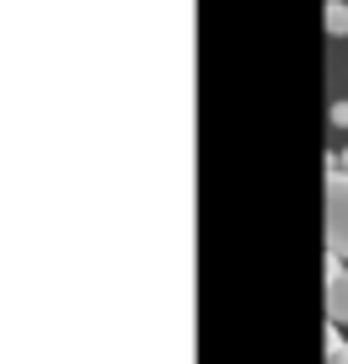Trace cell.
Listing matches in <instances>:
<instances>
[{
	"instance_id": "4",
	"label": "cell",
	"mask_w": 348,
	"mask_h": 364,
	"mask_svg": "<svg viewBox=\"0 0 348 364\" xmlns=\"http://www.w3.org/2000/svg\"><path fill=\"white\" fill-rule=\"evenodd\" d=\"M327 364H348V343L337 338V332L327 338Z\"/></svg>"
},
{
	"instance_id": "3",
	"label": "cell",
	"mask_w": 348,
	"mask_h": 364,
	"mask_svg": "<svg viewBox=\"0 0 348 364\" xmlns=\"http://www.w3.org/2000/svg\"><path fill=\"white\" fill-rule=\"evenodd\" d=\"M327 33H332V38L348 33V6H343V0H327Z\"/></svg>"
},
{
	"instance_id": "2",
	"label": "cell",
	"mask_w": 348,
	"mask_h": 364,
	"mask_svg": "<svg viewBox=\"0 0 348 364\" xmlns=\"http://www.w3.org/2000/svg\"><path fill=\"white\" fill-rule=\"evenodd\" d=\"M327 316L332 327H348V268L337 257H327Z\"/></svg>"
},
{
	"instance_id": "5",
	"label": "cell",
	"mask_w": 348,
	"mask_h": 364,
	"mask_svg": "<svg viewBox=\"0 0 348 364\" xmlns=\"http://www.w3.org/2000/svg\"><path fill=\"white\" fill-rule=\"evenodd\" d=\"M332 124H337V129H348V102H332Z\"/></svg>"
},
{
	"instance_id": "1",
	"label": "cell",
	"mask_w": 348,
	"mask_h": 364,
	"mask_svg": "<svg viewBox=\"0 0 348 364\" xmlns=\"http://www.w3.org/2000/svg\"><path fill=\"white\" fill-rule=\"evenodd\" d=\"M327 252L348 262V171H327Z\"/></svg>"
}]
</instances>
